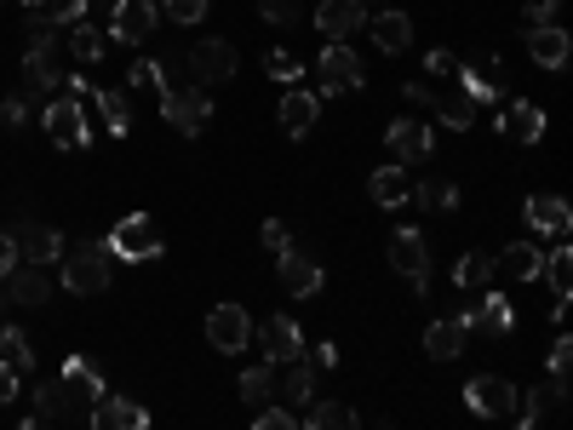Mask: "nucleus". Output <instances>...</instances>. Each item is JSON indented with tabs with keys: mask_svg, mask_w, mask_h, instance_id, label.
<instances>
[{
	"mask_svg": "<svg viewBox=\"0 0 573 430\" xmlns=\"http://www.w3.org/2000/svg\"><path fill=\"white\" fill-rule=\"evenodd\" d=\"M70 47H63V29L29 23V52H23V92H58L70 81Z\"/></svg>",
	"mask_w": 573,
	"mask_h": 430,
	"instance_id": "f257e3e1",
	"label": "nucleus"
},
{
	"mask_svg": "<svg viewBox=\"0 0 573 430\" xmlns=\"http://www.w3.org/2000/svg\"><path fill=\"white\" fill-rule=\"evenodd\" d=\"M63 287L81 293V299H92V293H104L110 287V270H115V258L104 242H81V247H63Z\"/></svg>",
	"mask_w": 573,
	"mask_h": 430,
	"instance_id": "f03ea898",
	"label": "nucleus"
},
{
	"mask_svg": "<svg viewBox=\"0 0 573 430\" xmlns=\"http://www.w3.org/2000/svg\"><path fill=\"white\" fill-rule=\"evenodd\" d=\"M161 115H166L173 132H184V139H201L207 121H213V98H207V86H166L161 92Z\"/></svg>",
	"mask_w": 573,
	"mask_h": 430,
	"instance_id": "7ed1b4c3",
	"label": "nucleus"
},
{
	"mask_svg": "<svg viewBox=\"0 0 573 430\" xmlns=\"http://www.w3.org/2000/svg\"><path fill=\"white\" fill-rule=\"evenodd\" d=\"M41 126H47V139L58 144V150H86L92 144V121H86V110H81V98H52V104L41 110Z\"/></svg>",
	"mask_w": 573,
	"mask_h": 430,
	"instance_id": "20e7f679",
	"label": "nucleus"
},
{
	"mask_svg": "<svg viewBox=\"0 0 573 430\" xmlns=\"http://www.w3.org/2000/svg\"><path fill=\"white\" fill-rule=\"evenodd\" d=\"M104 247H110V258H126V264H144V258H155L161 253V229H155V218L150 213H132V218H121L110 236H104Z\"/></svg>",
	"mask_w": 573,
	"mask_h": 430,
	"instance_id": "39448f33",
	"label": "nucleus"
},
{
	"mask_svg": "<svg viewBox=\"0 0 573 430\" xmlns=\"http://www.w3.org/2000/svg\"><path fill=\"white\" fill-rule=\"evenodd\" d=\"M390 270L413 281V299H430V247L419 229H396L390 236Z\"/></svg>",
	"mask_w": 573,
	"mask_h": 430,
	"instance_id": "423d86ee",
	"label": "nucleus"
},
{
	"mask_svg": "<svg viewBox=\"0 0 573 430\" xmlns=\"http://www.w3.org/2000/svg\"><path fill=\"white\" fill-rule=\"evenodd\" d=\"M464 402L477 408L482 419H516V402H522V396H516V385H511V379H499V373H477V379L464 385Z\"/></svg>",
	"mask_w": 573,
	"mask_h": 430,
	"instance_id": "0eeeda50",
	"label": "nucleus"
},
{
	"mask_svg": "<svg viewBox=\"0 0 573 430\" xmlns=\"http://www.w3.org/2000/svg\"><path fill=\"white\" fill-rule=\"evenodd\" d=\"M155 29H161V7H155V0H115V7H110V41H132V47H139V41L155 35Z\"/></svg>",
	"mask_w": 573,
	"mask_h": 430,
	"instance_id": "6e6552de",
	"label": "nucleus"
},
{
	"mask_svg": "<svg viewBox=\"0 0 573 430\" xmlns=\"http://www.w3.org/2000/svg\"><path fill=\"white\" fill-rule=\"evenodd\" d=\"M184 70L195 86H213V81H229L235 75V47L229 41H195L184 52Z\"/></svg>",
	"mask_w": 573,
	"mask_h": 430,
	"instance_id": "1a4fd4ad",
	"label": "nucleus"
},
{
	"mask_svg": "<svg viewBox=\"0 0 573 430\" xmlns=\"http://www.w3.org/2000/svg\"><path fill=\"white\" fill-rule=\"evenodd\" d=\"M316 75H321V92H356L361 86V58L350 41H327V52L316 58Z\"/></svg>",
	"mask_w": 573,
	"mask_h": 430,
	"instance_id": "9d476101",
	"label": "nucleus"
},
{
	"mask_svg": "<svg viewBox=\"0 0 573 430\" xmlns=\"http://www.w3.org/2000/svg\"><path fill=\"white\" fill-rule=\"evenodd\" d=\"M207 339H213L218 356L247 350V345H253V316H247L242 305H218V310L207 316Z\"/></svg>",
	"mask_w": 573,
	"mask_h": 430,
	"instance_id": "9b49d317",
	"label": "nucleus"
},
{
	"mask_svg": "<svg viewBox=\"0 0 573 430\" xmlns=\"http://www.w3.org/2000/svg\"><path fill=\"white\" fill-rule=\"evenodd\" d=\"M459 321H464V334H482V339H504V334H511V327H516V310L504 305L499 293H482V299L470 305V310H464Z\"/></svg>",
	"mask_w": 573,
	"mask_h": 430,
	"instance_id": "f8f14e48",
	"label": "nucleus"
},
{
	"mask_svg": "<svg viewBox=\"0 0 573 430\" xmlns=\"http://www.w3.org/2000/svg\"><path fill=\"white\" fill-rule=\"evenodd\" d=\"M522 218H528L533 236H551V242H562L567 229H573V213H567L562 195H528V202H522Z\"/></svg>",
	"mask_w": 573,
	"mask_h": 430,
	"instance_id": "ddd939ff",
	"label": "nucleus"
},
{
	"mask_svg": "<svg viewBox=\"0 0 573 430\" xmlns=\"http://www.w3.org/2000/svg\"><path fill=\"white\" fill-rule=\"evenodd\" d=\"M253 345L264 350V361H293L305 350V334H298L293 316H269L264 327H253Z\"/></svg>",
	"mask_w": 573,
	"mask_h": 430,
	"instance_id": "4468645a",
	"label": "nucleus"
},
{
	"mask_svg": "<svg viewBox=\"0 0 573 430\" xmlns=\"http://www.w3.org/2000/svg\"><path fill=\"white\" fill-rule=\"evenodd\" d=\"M310 23L321 29L327 41H350L356 29L367 23V0H321V7H316V18H310Z\"/></svg>",
	"mask_w": 573,
	"mask_h": 430,
	"instance_id": "2eb2a0df",
	"label": "nucleus"
},
{
	"mask_svg": "<svg viewBox=\"0 0 573 430\" xmlns=\"http://www.w3.org/2000/svg\"><path fill=\"white\" fill-rule=\"evenodd\" d=\"M0 287H7L12 305H47L52 299V281H47V264H12L7 276H0Z\"/></svg>",
	"mask_w": 573,
	"mask_h": 430,
	"instance_id": "dca6fc26",
	"label": "nucleus"
},
{
	"mask_svg": "<svg viewBox=\"0 0 573 430\" xmlns=\"http://www.w3.org/2000/svg\"><path fill=\"white\" fill-rule=\"evenodd\" d=\"M499 132L511 144H539V139H545V110L528 104V98H511V104L499 110Z\"/></svg>",
	"mask_w": 573,
	"mask_h": 430,
	"instance_id": "f3484780",
	"label": "nucleus"
},
{
	"mask_svg": "<svg viewBox=\"0 0 573 430\" xmlns=\"http://www.w3.org/2000/svg\"><path fill=\"white\" fill-rule=\"evenodd\" d=\"M522 41H528V58L539 63V70H562L567 52H573L567 29H556V23H533V29H522Z\"/></svg>",
	"mask_w": 573,
	"mask_h": 430,
	"instance_id": "a211bd4d",
	"label": "nucleus"
},
{
	"mask_svg": "<svg viewBox=\"0 0 573 430\" xmlns=\"http://www.w3.org/2000/svg\"><path fill=\"white\" fill-rule=\"evenodd\" d=\"M562 408H567V379H545V385L528 390V402H516V419H522L528 430H539L545 419H556Z\"/></svg>",
	"mask_w": 573,
	"mask_h": 430,
	"instance_id": "6ab92c4d",
	"label": "nucleus"
},
{
	"mask_svg": "<svg viewBox=\"0 0 573 430\" xmlns=\"http://www.w3.org/2000/svg\"><path fill=\"white\" fill-rule=\"evenodd\" d=\"M98 430H144L150 424V408H139V402H126V396H98L92 402V413H86Z\"/></svg>",
	"mask_w": 573,
	"mask_h": 430,
	"instance_id": "aec40b11",
	"label": "nucleus"
},
{
	"mask_svg": "<svg viewBox=\"0 0 573 430\" xmlns=\"http://www.w3.org/2000/svg\"><path fill=\"white\" fill-rule=\"evenodd\" d=\"M12 242H18V258L23 264H52L63 258V236L52 224H12Z\"/></svg>",
	"mask_w": 573,
	"mask_h": 430,
	"instance_id": "412c9836",
	"label": "nucleus"
},
{
	"mask_svg": "<svg viewBox=\"0 0 573 430\" xmlns=\"http://www.w3.org/2000/svg\"><path fill=\"white\" fill-rule=\"evenodd\" d=\"M276 258H282L276 276H282V287L293 293V299H316V293H321V264H316L310 253H293V247L276 253Z\"/></svg>",
	"mask_w": 573,
	"mask_h": 430,
	"instance_id": "4be33fe9",
	"label": "nucleus"
},
{
	"mask_svg": "<svg viewBox=\"0 0 573 430\" xmlns=\"http://www.w3.org/2000/svg\"><path fill=\"white\" fill-rule=\"evenodd\" d=\"M63 385H70V396H75L81 419L92 413V402H98V396H104V373H98L86 356H70V361H63Z\"/></svg>",
	"mask_w": 573,
	"mask_h": 430,
	"instance_id": "5701e85b",
	"label": "nucleus"
},
{
	"mask_svg": "<svg viewBox=\"0 0 573 430\" xmlns=\"http://www.w3.org/2000/svg\"><path fill=\"white\" fill-rule=\"evenodd\" d=\"M385 144H390V155H401V161H424V155L436 150V132H430L424 121H390Z\"/></svg>",
	"mask_w": 573,
	"mask_h": 430,
	"instance_id": "b1692460",
	"label": "nucleus"
},
{
	"mask_svg": "<svg viewBox=\"0 0 573 430\" xmlns=\"http://www.w3.org/2000/svg\"><path fill=\"white\" fill-rule=\"evenodd\" d=\"M58 419H81V408H75V396H70V385H41L35 390V413H29V424L23 430H35V424H58Z\"/></svg>",
	"mask_w": 573,
	"mask_h": 430,
	"instance_id": "393cba45",
	"label": "nucleus"
},
{
	"mask_svg": "<svg viewBox=\"0 0 573 430\" xmlns=\"http://www.w3.org/2000/svg\"><path fill=\"white\" fill-rule=\"evenodd\" d=\"M316 115H321V98L310 86H293L282 98V132H287V139H305V132L316 126Z\"/></svg>",
	"mask_w": 573,
	"mask_h": 430,
	"instance_id": "a878e982",
	"label": "nucleus"
},
{
	"mask_svg": "<svg viewBox=\"0 0 573 430\" xmlns=\"http://www.w3.org/2000/svg\"><path fill=\"white\" fill-rule=\"evenodd\" d=\"M367 29H374V47L379 52H408L413 47V23L401 18V7H385L379 18H367Z\"/></svg>",
	"mask_w": 573,
	"mask_h": 430,
	"instance_id": "bb28decb",
	"label": "nucleus"
},
{
	"mask_svg": "<svg viewBox=\"0 0 573 430\" xmlns=\"http://www.w3.org/2000/svg\"><path fill=\"white\" fill-rule=\"evenodd\" d=\"M464 339H470V334H464V321H459V316L430 321V327H424V356H430V361H453V356L464 350Z\"/></svg>",
	"mask_w": 573,
	"mask_h": 430,
	"instance_id": "cd10ccee",
	"label": "nucleus"
},
{
	"mask_svg": "<svg viewBox=\"0 0 573 430\" xmlns=\"http://www.w3.org/2000/svg\"><path fill=\"white\" fill-rule=\"evenodd\" d=\"M499 270L511 276V281H539V270H545V247H533V242H511L499 253Z\"/></svg>",
	"mask_w": 573,
	"mask_h": 430,
	"instance_id": "c85d7f7f",
	"label": "nucleus"
},
{
	"mask_svg": "<svg viewBox=\"0 0 573 430\" xmlns=\"http://www.w3.org/2000/svg\"><path fill=\"white\" fill-rule=\"evenodd\" d=\"M282 379H276V396H282V402H293V408H305L310 402V390H316V368H310V361H282Z\"/></svg>",
	"mask_w": 573,
	"mask_h": 430,
	"instance_id": "c756f323",
	"label": "nucleus"
},
{
	"mask_svg": "<svg viewBox=\"0 0 573 430\" xmlns=\"http://www.w3.org/2000/svg\"><path fill=\"white\" fill-rule=\"evenodd\" d=\"M35 18L29 23H47V29H70V23H81L86 12H92V0H35V7H29Z\"/></svg>",
	"mask_w": 573,
	"mask_h": 430,
	"instance_id": "7c9ffc66",
	"label": "nucleus"
},
{
	"mask_svg": "<svg viewBox=\"0 0 573 430\" xmlns=\"http://www.w3.org/2000/svg\"><path fill=\"white\" fill-rule=\"evenodd\" d=\"M477 110H482V104L459 86V92H442V104H436V121L453 126V132H470V126H477Z\"/></svg>",
	"mask_w": 573,
	"mask_h": 430,
	"instance_id": "2f4dec72",
	"label": "nucleus"
},
{
	"mask_svg": "<svg viewBox=\"0 0 573 430\" xmlns=\"http://www.w3.org/2000/svg\"><path fill=\"white\" fill-rule=\"evenodd\" d=\"M63 47H70V58H75V63H98V58H104V47H110V35H98V29L81 18V23L63 29Z\"/></svg>",
	"mask_w": 573,
	"mask_h": 430,
	"instance_id": "473e14b6",
	"label": "nucleus"
},
{
	"mask_svg": "<svg viewBox=\"0 0 573 430\" xmlns=\"http://www.w3.org/2000/svg\"><path fill=\"white\" fill-rule=\"evenodd\" d=\"M86 104H98V115H104V126L115 132V139H126V126H132L126 92H115V86H104V92H98V86H92V98H86Z\"/></svg>",
	"mask_w": 573,
	"mask_h": 430,
	"instance_id": "72a5a7b5",
	"label": "nucleus"
},
{
	"mask_svg": "<svg viewBox=\"0 0 573 430\" xmlns=\"http://www.w3.org/2000/svg\"><path fill=\"white\" fill-rule=\"evenodd\" d=\"M269 396H276V361H258V368H247V373H242V402L258 413V408L269 402Z\"/></svg>",
	"mask_w": 573,
	"mask_h": 430,
	"instance_id": "f704fd0d",
	"label": "nucleus"
},
{
	"mask_svg": "<svg viewBox=\"0 0 573 430\" xmlns=\"http://www.w3.org/2000/svg\"><path fill=\"white\" fill-rule=\"evenodd\" d=\"M408 178H401V167H379L374 178H367V195H374V202L379 207H401V202H408Z\"/></svg>",
	"mask_w": 573,
	"mask_h": 430,
	"instance_id": "c9c22d12",
	"label": "nucleus"
},
{
	"mask_svg": "<svg viewBox=\"0 0 573 430\" xmlns=\"http://www.w3.org/2000/svg\"><path fill=\"white\" fill-rule=\"evenodd\" d=\"M0 361H12L18 373L35 368V339L23 334V327H0Z\"/></svg>",
	"mask_w": 573,
	"mask_h": 430,
	"instance_id": "e433bc0d",
	"label": "nucleus"
},
{
	"mask_svg": "<svg viewBox=\"0 0 573 430\" xmlns=\"http://www.w3.org/2000/svg\"><path fill=\"white\" fill-rule=\"evenodd\" d=\"M408 202L436 207V213H453V207H459V190H453V184H442V178H424V184H413V190H408Z\"/></svg>",
	"mask_w": 573,
	"mask_h": 430,
	"instance_id": "4c0bfd02",
	"label": "nucleus"
},
{
	"mask_svg": "<svg viewBox=\"0 0 573 430\" xmlns=\"http://www.w3.org/2000/svg\"><path fill=\"white\" fill-rule=\"evenodd\" d=\"M453 281H459L464 293H482V287L493 281V258H488V253H470V258H459V270H453Z\"/></svg>",
	"mask_w": 573,
	"mask_h": 430,
	"instance_id": "58836bf2",
	"label": "nucleus"
},
{
	"mask_svg": "<svg viewBox=\"0 0 573 430\" xmlns=\"http://www.w3.org/2000/svg\"><path fill=\"white\" fill-rule=\"evenodd\" d=\"M310 430H356V408H345V402H316V408H310Z\"/></svg>",
	"mask_w": 573,
	"mask_h": 430,
	"instance_id": "ea45409f",
	"label": "nucleus"
},
{
	"mask_svg": "<svg viewBox=\"0 0 573 430\" xmlns=\"http://www.w3.org/2000/svg\"><path fill=\"white\" fill-rule=\"evenodd\" d=\"M539 276H551L556 299H567V293H573V253H567V247H556V253L545 258V270H539Z\"/></svg>",
	"mask_w": 573,
	"mask_h": 430,
	"instance_id": "a19ab883",
	"label": "nucleus"
},
{
	"mask_svg": "<svg viewBox=\"0 0 573 430\" xmlns=\"http://www.w3.org/2000/svg\"><path fill=\"white\" fill-rule=\"evenodd\" d=\"M126 86H155V92H166L173 81H166V70H161V58H139L126 70Z\"/></svg>",
	"mask_w": 573,
	"mask_h": 430,
	"instance_id": "79ce46f5",
	"label": "nucleus"
},
{
	"mask_svg": "<svg viewBox=\"0 0 573 430\" xmlns=\"http://www.w3.org/2000/svg\"><path fill=\"white\" fill-rule=\"evenodd\" d=\"M258 18L264 23H298L305 18V0H258Z\"/></svg>",
	"mask_w": 573,
	"mask_h": 430,
	"instance_id": "37998d69",
	"label": "nucleus"
},
{
	"mask_svg": "<svg viewBox=\"0 0 573 430\" xmlns=\"http://www.w3.org/2000/svg\"><path fill=\"white\" fill-rule=\"evenodd\" d=\"M155 7L173 23H201V18H207V0H155Z\"/></svg>",
	"mask_w": 573,
	"mask_h": 430,
	"instance_id": "c03bdc74",
	"label": "nucleus"
},
{
	"mask_svg": "<svg viewBox=\"0 0 573 430\" xmlns=\"http://www.w3.org/2000/svg\"><path fill=\"white\" fill-rule=\"evenodd\" d=\"M264 70L276 75V81H298V75H305V63H298V58L282 47V52H269V58H264Z\"/></svg>",
	"mask_w": 573,
	"mask_h": 430,
	"instance_id": "a18cd8bd",
	"label": "nucleus"
},
{
	"mask_svg": "<svg viewBox=\"0 0 573 430\" xmlns=\"http://www.w3.org/2000/svg\"><path fill=\"white\" fill-rule=\"evenodd\" d=\"M424 70H430L436 81H459V58H453L448 47H436V52L424 58Z\"/></svg>",
	"mask_w": 573,
	"mask_h": 430,
	"instance_id": "49530a36",
	"label": "nucleus"
},
{
	"mask_svg": "<svg viewBox=\"0 0 573 430\" xmlns=\"http://www.w3.org/2000/svg\"><path fill=\"white\" fill-rule=\"evenodd\" d=\"M401 98H408V104H424V110L442 104V92H436L430 81H408V86H401Z\"/></svg>",
	"mask_w": 573,
	"mask_h": 430,
	"instance_id": "de8ad7c7",
	"label": "nucleus"
},
{
	"mask_svg": "<svg viewBox=\"0 0 573 430\" xmlns=\"http://www.w3.org/2000/svg\"><path fill=\"white\" fill-rule=\"evenodd\" d=\"M556 7H562V0H528V7H522V29L551 23V18H556Z\"/></svg>",
	"mask_w": 573,
	"mask_h": 430,
	"instance_id": "09e8293b",
	"label": "nucleus"
},
{
	"mask_svg": "<svg viewBox=\"0 0 573 430\" xmlns=\"http://www.w3.org/2000/svg\"><path fill=\"white\" fill-rule=\"evenodd\" d=\"M0 121H7V126H23V121H29V98H23V92H12L7 104H0Z\"/></svg>",
	"mask_w": 573,
	"mask_h": 430,
	"instance_id": "8fccbe9b",
	"label": "nucleus"
},
{
	"mask_svg": "<svg viewBox=\"0 0 573 430\" xmlns=\"http://www.w3.org/2000/svg\"><path fill=\"white\" fill-rule=\"evenodd\" d=\"M264 253H287V224L282 218H264Z\"/></svg>",
	"mask_w": 573,
	"mask_h": 430,
	"instance_id": "3c124183",
	"label": "nucleus"
},
{
	"mask_svg": "<svg viewBox=\"0 0 573 430\" xmlns=\"http://www.w3.org/2000/svg\"><path fill=\"white\" fill-rule=\"evenodd\" d=\"M567 368H573V345L556 339V345H551V379H567Z\"/></svg>",
	"mask_w": 573,
	"mask_h": 430,
	"instance_id": "603ef678",
	"label": "nucleus"
},
{
	"mask_svg": "<svg viewBox=\"0 0 573 430\" xmlns=\"http://www.w3.org/2000/svg\"><path fill=\"white\" fill-rule=\"evenodd\" d=\"M258 430H293V413H287V408H269V402H264V408H258Z\"/></svg>",
	"mask_w": 573,
	"mask_h": 430,
	"instance_id": "864d4df0",
	"label": "nucleus"
},
{
	"mask_svg": "<svg viewBox=\"0 0 573 430\" xmlns=\"http://www.w3.org/2000/svg\"><path fill=\"white\" fill-rule=\"evenodd\" d=\"M7 402H18V368L12 361H0V408Z\"/></svg>",
	"mask_w": 573,
	"mask_h": 430,
	"instance_id": "5fc2aeb1",
	"label": "nucleus"
},
{
	"mask_svg": "<svg viewBox=\"0 0 573 430\" xmlns=\"http://www.w3.org/2000/svg\"><path fill=\"white\" fill-rule=\"evenodd\" d=\"M18 264V242H12V229H0V276H7Z\"/></svg>",
	"mask_w": 573,
	"mask_h": 430,
	"instance_id": "6e6d98bb",
	"label": "nucleus"
},
{
	"mask_svg": "<svg viewBox=\"0 0 573 430\" xmlns=\"http://www.w3.org/2000/svg\"><path fill=\"white\" fill-rule=\"evenodd\" d=\"M332 361H339V350H332V345H316V350H310V368H316V373H327Z\"/></svg>",
	"mask_w": 573,
	"mask_h": 430,
	"instance_id": "4d7b16f0",
	"label": "nucleus"
},
{
	"mask_svg": "<svg viewBox=\"0 0 573 430\" xmlns=\"http://www.w3.org/2000/svg\"><path fill=\"white\" fill-rule=\"evenodd\" d=\"M23 7H35V0H23Z\"/></svg>",
	"mask_w": 573,
	"mask_h": 430,
	"instance_id": "13d9d810",
	"label": "nucleus"
}]
</instances>
